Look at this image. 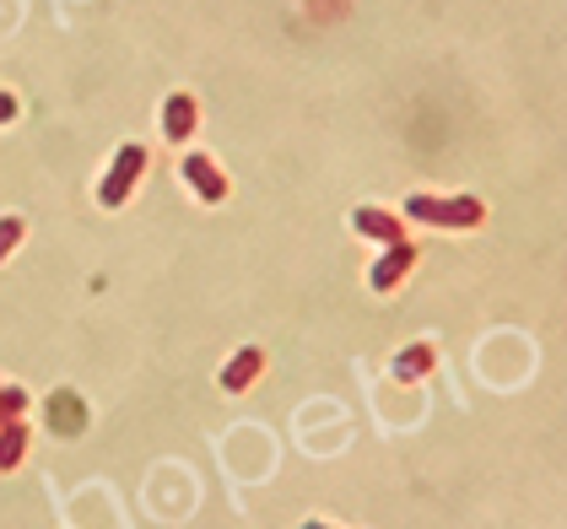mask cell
I'll return each instance as SVG.
<instances>
[{"label": "cell", "mask_w": 567, "mask_h": 529, "mask_svg": "<svg viewBox=\"0 0 567 529\" xmlns=\"http://www.w3.org/2000/svg\"><path fill=\"white\" fill-rule=\"evenodd\" d=\"M17 114H22V103H17V92H11V87H0V125H11Z\"/></svg>", "instance_id": "obj_13"}, {"label": "cell", "mask_w": 567, "mask_h": 529, "mask_svg": "<svg viewBox=\"0 0 567 529\" xmlns=\"http://www.w3.org/2000/svg\"><path fill=\"white\" fill-rule=\"evenodd\" d=\"M416 260H422V249L411 243V238H400V243H384V255L368 264V287L373 292H394L411 270H416Z\"/></svg>", "instance_id": "obj_4"}, {"label": "cell", "mask_w": 567, "mask_h": 529, "mask_svg": "<svg viewBox=\"0 0 567 529\" xmlns=\"http://www.w3.org/2000/svg\"><path fill=\"white\" fill-rule=\"evenodd\" d=\"M22 238H28V221L22 217H0V264L11 260V249H17Z\"/></svg>", "instance_id": "obj_11"}, {"label": "cell", "mask_w": 567, "mask_h": 529, "mask_svg": "<svg viewBox=\"0 0 567 529\" xmlns=\"http://www.w3.org/2000/svg\"><path fill=\"white\" fill-rule=\"evenodd\" d=\"M28 443L33 438H28V422H22V416L0 427V476H6V470H17V465L28 459Z\"/></svg>", "instance_id": "obj_9"}, {"label": "cell", "mask_w": 567, "mask_h": 529, "mask_svg": "<svg viewBox=\"0 0 567 529\" xmlns=\"http://www.w3.org/2000/svg\"><path fill=\"white\" fill-rule=\"evenodd\" d=\"M49 422L60 427V438H76L82 422H87V416H82V400L71 395V390H60V395L49 400Z\"/></svg>", "instance_id": "obj_10"}, {"label": "cell", "mask_w": 567, "mask_h": 529, "mask_svg": "<svg viewBox=\"0 0 567 529\" xmlns=\"http://www.w3.org/2000/svg\"><path fill=\"white\" fill-rule=\"evenodd\" d=\"M260 373H265V352H260V346H238V356H233V362L221 367L217 384L227 390V395H244V390H249V384H255Z\"/></svg>", "instance_id": "obj_7"}, {"label": "cell", "mask_w": 567, "mask_h": 529, "mask_svg": "<svg viewBox=\"0 0 567 529\" xmlns=\"http://www.w3.org/2000/svg\"><path fill=\"white\" fill-rule=\"evenodd\" d=\"M437 367V352H433V341H416V346H405V352L390 362V373L400 378V384H416V378H427Z\"/></svg>", "instance_id": "obj_8"}, {"label": "cell", "mask_w": 567, "mask_h": 529, "mask_svg": "<svg viewBox=\"0 0 567 529\" xmlns=\"http://www.w3.org/2000/svg\"><path fill=\"white\" fill-rule=\"evenodd\" d=\"M141 174H146V146H141V141H125V146L114 152L103 184H97V206H103V211H120V206L131 200V189L141 184Z\"/></svg>", "instance_id": "obj_2"}, {"label": "cell", "mask_w": 567, "mask_h": 529, "mask_svg": "<svg viewBox=\"0 0 567 529\" xmlns=\"http://www.w3.org/2000/svg\"><path fill=\"white\" fill-rule=\"evenodd\" d=\"M178 174H184V184H189V195H195V200H206V206H221V200H227V189H233L212 152H184Z\"/></svg>", "instance_id": "obj_3"}, {"label": "cell", "mask_w": 567, "mask_h": 529, "mask_svg": "<svg viewBox=\"0 0 567 529\" xmlns=\"http://www.w3.org/2000/svg\"><path fill=\"white\" fill-rule=\"evenodd\" d=\"M195 131H200V97L189 87L168 92V103H163V135H168L174 146H189Z\"/></svg>", "instance_id": "obj_5"}, {"label": "cell", "mask_w": 567, "mask_h": 529, "mask_svg": "<svg viewBox=\"0 0 567 529\" xmlns=\"http://www.w3.org/2000/svg\"><path fill=\"white\" fill-rule=\"evenodd\" d=\"M28 411V390H17V384H0V427L6 422H17Z\"/></svg>", "instance_id": "obj_12"}, {"label": "cell", "mask_w": 567, "mask_h": 529, "mask_svg": "<svg viewBox=\"0 0 567 529\" xmlns=\"http://www.w3.org/2000/svg\"><path fill=\"white\" fill-rule=\"evenodd\" d=\"M400 217L422 221V227H443V232H476L481 221H486V200L481 195H433V189H416V195H405Z\"/></svg>", "instance_id": "obj_1"}, {"label": "cell", "mask_w": 567, "mask_h": 529, "mask_svg": "<svg viewBox=\"0 0 567 529\" xmlns=\"http://www.w3.org/2000/svg\"><path fill=\"white\" fill-rule=\"evenodd\" d=\"M351 227H357L362 238H373V243H400V238H405V217H394L384 206H357V211H351Z\"/></svg>", "instance_id": "obj_6"}, {"label": "cell", "mask_w": 567, "mask_h": 529, "mask_svg": "<svg viewBox=\"0 0 567 529\" xmlns=\"http://www.w3.org/2000/svg\"><path fill=\"white\" fill-rule=\"evenodd\" d=\"M303 529H330V525H319V519H308V525Z\"/></svg>", "instance_id": "obj_14"}]
</instances>
